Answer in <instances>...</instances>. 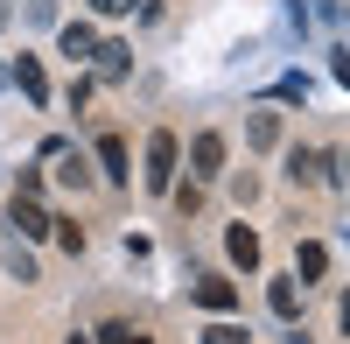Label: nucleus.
Returning <instances> with one entry per match:
<instances>
[{"label":"nucleus","mask_w":350,"mask_h":344,"mask_svg":"<svg viewBox=\"0 0 350 344\" xmlns=\"http://www.w3.org/2000/svg\"><path fill=\"white\" fill-rule=\"evenodd\" d=\"M175 162H183V140H175L168 127H154L148 134V169H140V183H148L154 197H168L175 190Z\"/></svg>","instance_id":"1"},{"label":"nucleus","mask_w":350,"mask_h":344,"mask_svg":"<svg viewBox=\"0 0 350 344\" xmlns=\"http://www.w3.org/2000/svg\"><path fill=\"white\" fill-rule=\"evenodd\" d=\"M189 295H196V309H211V317H231V309H239V281H224V274H203Z\"/></svg>","instance_id":"2"},{"label":"nucleus","mask_w":350,"mask_h":344,"mask_svg":"<svg viewBox=\"0 0 350 344\" xmlns=\"http://www.w3.org/2000/svg\"><path fill=\"white\" fill-rule=\"evenodd\" d=\"M189 169L196 176H224V134H196L189 140Z\"/></svg>","instance_id":"3"},{"label":"nucleus","mask_w":350,"mask_h":344,"mask_svg":"<svg viewBox=\"0 0 350 344\" xmlns=\"http://www.w3.org/2000/svg\"><path fill=\"white\" fill-rule=\"evenodd\" d=\"M8 218H14V232H21V239H42V232H49V211L36 204V197H14Z\"/></svg>","instance_id":"4"},{"label":"nucleus","mask_w":350,"mask_h":344,"mask_svg":"<svg viewBox=\"0 0 350 344\" xmlns=\"http://www.w3.org/2000/svg\"><path fill=\"white\" fill-rule=\"evenodd\" d=\"M98 169H105V183H126L133 169H126V140L120 134H98Z\"/></svg>","instance_id":"5"},{"label":"nucleus","mask_w":350,"mask_h":344,"mask_svg":"<svg viewBox=\"0 0 350 344\" xmlns=\"http://www.w3.org/2000/svg\"><path fill=\"white\" fill-rule=\"evenodd\" d=\"M295 274H301V281H323V274H329V246H323V239H301V246H295Z\"/></svg>","instance_id":"6"},{"label":"nucleus","mask_w":350,"mask_h":344,"mask_svg":"<svg viewBox=\"0 0 350 344\" xmlns=\"http://www.w3.org/2000/svg\"><path fill=\"white\" fill-rule=\"evenodd\" d=\"M8 84H21V92H28V99H36V106L49 99V77H42V64H36V56H21V64L8 71Z\"/></svg>","instance_id":"7"},{"label":"nucleus","mask_w":350,"mask_h":344,"mask_svg":"<svg viewBox=\"0 0 350 344\" xmlns=\"http://www.w3.org/2000/svg\"><path fill=\"white\" fill-rule=\"evenodd\" d=\"M224 253H231L239 267H259V232H252V225H231V232H224Z\"/></svg>","instance_id":"8"},{"label":"nucleus","mask_w":350,"mask_h":344,"mask_svg":"<svg viewBox=\"0 0 350 344\" xmlns=\"http://www.w3.org/2000/svg\"><path fill=\"white\" fill-rule=\"evenodd\" d=\"M56 42H64V56H70V64H84V56L98 49V36H92L84 21H64V36H56Z\"/></svg>","instance_id":"9"},{"label":"nucleus","mask_w":350,"mask_h":344,"mask_svg":"<svg viewBox=\"0 0 350 344\" xmlns=\"http://www.w3.org/2000/svg\"><path fill=\"white\" fill-rule=\"evenodd\" d=\"M323 176V155L315 148H287V183H315Z\"/></svg>","instance_id":"10"},{"label":"nucleus","mask_w":350,"mask_h":344,"mask_svg":"<svg viewBox=\"0 0 350 344\" xmlns=\"http://www.w3.org/2000/svg\"><path fill=\"white\" fill-rule=\"evenodd\" d=\"M92 56H98V77H112V84H120V77H126V56H133V49H126V42H98Z\"/></svg>","instance_id":"11"},{"label":"nucleus","mask_w":350,"mask_h":344,"mask_svg":"<svg viewBox=\"0 0 350 344\" xmlns=\"http://www.w3.org/2000/svg\"><path fill=\"white\" fill-rule=\"evenodd\" d=\"M267 302H273V317H287V323H295V309H301V288H295V281H273V288H267Z\"/></svg>","instance_id":"12"},{"label":"nucleus","mask_w":350,"mask_h":344,"mask_svg":"<svg viewBox=\"0 0 350 344\" xmlns=\"http://www.w3.org/2000/svg\"><path fill=\"white\" fill-rule=\"evenodd\" d=\"M245 140H252V148H273V140H280V120H273V112H252V120H245Z\"/></svg>","instance_id":"13"},{"label":"nucleus","mask_w":350,"mask_h":344,"mask_svg":"<svg viewBox=\"0 0 350 344\" xmlns=\"http://www.w3.org/2000/svg\"><path fill=\"white\" fill-rule=\"evenodd\" d=\"M203 344H252V330H245V323H224V317H217L211 330H203Z\"/></svg>","instance_id":"14"},{"label":"nucleus","mask_w":350,"mask_h":344,"mask_svg":"<svg viewBox=\"0 0 350 344\" xmlns=\"http://www.w3.org/2000/svg\"><path fill=\"white\" fill-rule=\"evenodd\" d=\"M92 8H98L105 21H120V14H133V8H140V0H92Z\"/></svg>","instance_id":"15"},{"label":"nucleus","mask_w":350,"mask_h":344,"mask_svg":"<svg viewBox=\"0 0 350 344\" xmlns=\"http://www.w3.org/2000/svg\"><path fill=\"white\" fill-rule=\"evenodd\" d=\"M98 337H105V344H133V330H126V323H105Z\"/></svg>","instance_id":"16"},{"label":"nucleus","mask_w":350,"mask_h":344,"mask_svg":"<svg viewBox=\"0 0 350 344\" xmlns=\"http://www.w3.org/2000/svg\"><path fill=\"white\" fill-rule=\"evenodd\" d=\"M0 84H8V64H0Z\"/></svg>","instance_id":"17"},{"label":"nucleus","mask_w":350,"mask_h":344,"mask_svg":"<svg viewBox=\"0 0 350 344\" xmlns=\"http://www.w3.org/2000/svg\"><path fill=\"white\" fill-rule=\"evenodd\" d=\"M133 344H148V337H140V330H133Z\"/></svg>","instance_id":"18"},{"label":"nucleus","mask_w":350,"mask_h":344,"mask_svg":"<svg viewBox=\"0 0 350 344\" xmlns=\"http://www.w3.org/2000/svg\"><path fill=\"white\" fill-rule=\"evenodd\" d=\"M70 344H84V337H70Z\"/></svg>","instance_id":"19"}]
</instances>
